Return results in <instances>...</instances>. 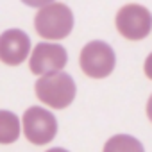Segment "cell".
<instances>
[{
	"mask_svg": "<svg viewBox=\"0 0 152 152\" xmlns=\"http://www.w3.org/2000/svg\"><path fill=\"white\" fill-rule=\"evenodd\" d=\"M47 152H70V150H66V148H63V147H52V148H48Z\"/></svg>",
	"mask_w": 152,
	"mask_h": 152,
	"instance_id": "cell-13",
	"label": "cell"
},
{
	"mask_svg": "<svg viewBox=\"0 0 152 152\" xmlns=\"http://www.w3.org/2000/svg\"><path fill=\"white\" fill-rule=\"evenodd\" d=\"M68 63V52L57 41H41L38 43L29 56V70L41 77L64 70Z\"/></svg>",
	"mask_w": 152,
	"mask_h": 152,
	"instance_id": "cell-6",
	"label": "cell"
},
{
	"mask_svg": "<svg viewBox=\"0 0 152 152\" xmlns=\"http://www.w3.org/2000/svg\"><path fill=\"white\" fill-rule=\"evenodd\" d=\"M147 118H148L150 124H152V95H150L148 100H147Z\"/></svg>",
	"mask_w": 152,
	"mask_h": 152,
	"instance_id": "cell-12",
	"label": "cell"
},
{
	"mask_svg": "<svg viewBox=\"0 0 152 152\" xmlns=\"http://www.w3.org/2000/svg\"><path fill=\"white\" fill-rule=\"evenodd\" d=\"M57 120L52 111L41 106H31L22 116V131L32 145H47L57 136Z\"/></svg>",
	"mask_w": 152,
	"mask_h": 152,
	"instance_id": "cell-5",
	"label": "cell"
},
{
	"mask_svg": "<svg viewBox=\"0 0 152 152\" xmlns=\"http://www.w3.org/2000/svg\"><path fill=\"white\" fill-rule=\"evenodd\" d=\"M73 13L63 2H52L38 9L34 16V29L45 41H61L73 31Z\"/></svg>",
	"mask_w": 152,
	"mask_h": 152,
	"instance_id": "cell-2",
	"label": "cell"
},
{
	"mask_svg": "<svg viewBox=\"0 0 152 152\" xmlns=\"http://www.w3.org/2000/svg\"><path fill=\"white\" fill-rule=\"evenodd\" d=\"M79 64L86 77L106 79L115 72L116 54L109 43L102 39H93L83 47L81 56H79Z\"/></svg>",
	"mask_w": 152,
	"mask_h": 152,
	"instance_id": "cell-3",
	"label": "cell"
},
{
	"mask_svg": "<svg viewBox=\"0 0 152 152\" xmlns=\"http://www.w3.org/2000/svg\"><path fill=\"white\" fill-rule=\"evenodd\" d=\"M102 152H145L143 143L131 134H115L106 143Z\"/></svg>",
	"mask_w": 152,
	"mask_h": 152,
	"instance_id": "cell-9",
	"label": "cell"
},
{
	"mask_svg": "<svg viewBox=\"0 0 152 152\" xmlns=\"http://www.w3.org/2000/svg\"><path fill=\"white\" fill-rule=\"evenodd\" d=\"M143 73L147 75V79L152 81V52L145 57V63H143Z\"/></svg>",
	"mask_w": 152,
	"mask_h": 152,
	"instance_id": "cell-11",
	"label": "cell"
},
{
	"mask_svg": "<svg viewBox=\"0 0 152 152\" xmlns=\"http://www.w3.org/2000/svg\"><path fill=\"white\" fill-rule=\"evenodd\" d=\"M22 2H23L25 6H29V7L39 9V7H43V6H48V4L56 2V0H22Z\"/></svg>",
	"mask_w": 152,
	"mask_h": 152,
	"instance_id": "cell-10",
	"label": "cell"
},
{
	"mask_svg": "<svg viewBox=\"0 0 152 152\" xmlns=\"http://www.w3.org/2000/svg\"><path fill=\"white\" fill-rule=\"evenodd\" d=\"M118 34L129 41H141L152 31V13L141 4H125L115 15Z\"/></svg>",
	"mask_w": 152,
	"mask_h": 152,
	"instance_id": "cell-4",
	"label": "cell"
},
{
	"mask_svg": "<svg viewBox=\"0 0 152 152\" xmlns=\"http://www.w3.org/2000/svg\"><path fill=\"white\" fill-rule=\"evenodd\" d=\"M38 100L50 109H66L72 106L77 95V84L66 72H56L50 75H41L34 84Z\"/></svg>",
	"mask_w": 152,
	"mask_h": 152,
	"instance_id": "cell-1",
	"label": "cell"
},
{
	"mask_svg": "<svg viewBox=\"0 0 152 152\" xmlns=\"http://www.w3.org/2000/svg\"><path fill=\"white\" fill-rule=\"evenodd\" d=\"M22 120L9 109H0V145H11L20 138Z\"/></svg>",
	"mask_w": 152,
	"mask_h": 152,
	"instance_id": "cell-8",
	"label": "cell"
},
{
	"mask_svg": "<svg viewBox=\"0 0 152 152\" xmlns=\"http://www.w3.org/2000/svg\"><path fill=\"white\" fill-rule=\"evenodd\" d=\"M31 38L22 29H7L0 34V63L20 66L31 56Z\"/></svg>",
	"mask_w": 152,
	"mask_h": 152,
	"instance_id": "cell-7",
	"label": "cell"
}]
</instances>
